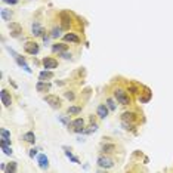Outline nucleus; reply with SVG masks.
Masks as SVG:
<instances>
[{"label": "nucleus", "instance_id": "nucleus-1", "mask_svg": "<svg viewBox=\"0 0 173 173\" xmlns=\"http://www.w3.org/2000/svg\"><path fill=\"white\" fill-rule=\"evenodd\" d=\"M114 98H116V101H117L118 104H121V105H129V104H130L129 95H127L126 90H123V89H116V90H114Z\"/></svg>", "mask_w": 173, "mask_h": 173}, {"label": "nucleus", "instance_id": "nucleus-2", "mask_svg": "<svg viewBox=\"0 0 173 173\" xmlns=\"http://www.w3.org/2000/svg\"><path fill=\"white\" fill-rule=\"evenodd\" d=\"M98 164L104 169H111L114 166V160L111 157H99L98 158Z\"/></svg>", "mask_w": 173, "mask_h": 173}, {"label": "nucleus", "instance_id": "nucleus-3", "mask_svg": "<svg viewBox=\"0 0 173 173\" xmlns=\"http://www.w3.org/2000/svg\"><path fill=\"white\" fill-rule=\"evenodd\" d=\"M25 52L30 53V55H36L39 52V46H37V43H33V41H27L25 43V46H24Z\"/></svg>", "mask_w": 173, "mask_h": 173}, {"label": "nucleus", "instance_id": "nucleus-4", "mask_svg": "<svg viewBox=\"0 0 173 173\" xmlns=\"http://www.w3.org/2000/svg\"><path fill=\"white\" fill-rule=\"evenodd\" d=\"M43 65H45L46 70H53L58 67V61L53 59V58H45L43 59Z\"/></svg>", "mask_w": 173, "mask_h": 173}, {"label": "nucleus", "instance_id": "nucleus-5", "mask_svg": "<svg viewBox=\"0 0 173 173\" xmlns=\"http://www.w3.org/2000/svg\"><path fill=\"white\" fill-rule=\"evenodd\" d=\"M0 98H2V102H3V105L5 106H9L11 104H12V96L9 95V92L8 90H2V93H0Z\"/></svg>", "mask_w": 173, "mask_h": 173}, {"label": "nucleus", "instance_id": "nucleus-6", "mask_svg": "<svg viewBox=\"0 0 173 173\" xmlns=\"http://www.w3.org/2000/svg\"><path fill=\"white\" fill-rule=\"evenodd\" d=\"M83 126H84V120L83 118H76L74 121H71V127L74 129L76 132H81Z\"/></svg>", "mask_w": 173, "mask_h": 173}, {"label": "nucleus", "instance_id": "nucleus-7", "mask_svg": "<svg viewBox=\"0 0 173 173\" xmlns=\"http://www.w3.org/2000/svg\"><path fill=\"white\" fill-rule=\"evenodd\" d=\"M45 99H46V102H49L50 106H53V108H59V106H61V101H59V98H56V96L49 95V96H46Z\"/></svg>", "mask_w": 173, "mask_h": 173}, {"label": "nucleus", "instance_id": "nucleus-8", "mask_svg": "<svg viewBox=\"0 0 173 173\" xmlns=\"http://www.w3.org/2000/svg\"><path fill=\"white\" fill-rule=\"evenodd\" d=\"M61 21H62V27L64 28H70V25H71V16L68 15V13H61Z\"/></svg>", "mask_w": 173, "mask_h": 173}, {"label": "nucleus", "instance_id": "nucleus-9", "mask_svg": "<svg viewBox=\"0 0 173 173\" xmlns=\"http://www.w3.org/2000/svg\"><path fill=\"white\" fill-rule=\"evenodd\" d=\"M121 120H123V123H135L136 121V114L135 113H124L123 116H121Z\"/></svg>", "mask_w": 173, "mask_h": 173}, {"label": "nucleus", "instance_id": "nucleus-10", "mask_svg": "<svg viewBox=\"0 0 173 173\" xmlns=\"http://www.w3.org/2000/svg\"><path fill=\"white\" fill-rule=\"evenodd\" d=\"M98 116H99V118H105V117L108 116V108H106V105L101 104V105L98 106Z\"/></svg>", "mask_w": 173, "mask_h": 173}, {"label": "nucleus", "instance_id": "nucleus-11", "mask_svg": "<svg viewBox=\"0 0 173 173\" xmlns=\"http://www.w3.org/2000/svg\"><path fill=\"white\" fill-rule=\"evenodd\" d=\"M36 88H37V90H39V92H48V90L50 89V86H49L48 83H43V81H39V83H37V86H36Z\"/></svg>", "mask_w": 173, "mask_h": 173}, {"label": "nucleus", "instance_id": "nucleus-12", "mask_svg": "<svg viewBox=\"0 0 173 173\" xmlns=\"http://www.w3.org/2000/svg\"><path fill=\"white\" fill-rule=\"evenodd\" d=\"M48 163H49V161H48V157H46V155H40V157H39V166H40L41 169H48V166H49Z\"/></svg>", "mask_w": 173, "mask_h": 173}, {"label": "nucleus", "instance_id": "nucleus-13", "mask_svg": "<svg viewBox=\"0 0 173 173\" xmlns=\"http://www.w3.org/2000/svg\"><path fill=\"white\" fill-rule=\"evenodd\" d=\"M64 39H65L67 41H73V43H78V41H80V39H78L76 34H73V33L65 34V36H64Z\"/></svg>", "mask_w": 173, "mask_h": 173}, {"label": "nucleus", "instance_id": "nucleus-14", "mask_svg": "<svg viewBox=\"0 0 173 173\" xmlns=\"http://www.w3.org/2000/svg\"><path fill=\"white\" fill-rule=\"evenodd\" d=\"M114 149H116V145H113V144H106V145L102 146V151H104V153H113Z\"/></svg>", "mask_w": 173, "mask_h": 173}, {"label": "nucleus", "instance_id": "nucleus-15", "mask_svg": "<svg viewBox=\"0 0 173 173\" xmlns=\"http://www.w3.org/2000/svg\"><path fill=\"white\" fill-rule=\"evenodd\" d=\"M41 33H43V28L39 24H34L33 25V34L34 36H41Z\"/></svg>", "mask_w": 173, "mask_h": 173}, {"label": "nucleus", "instance_id": "nucleus-16", "mask_svg": "<svg viewBox=\"0 0 173 173\" xmlns=\"http://www.w3.org/2000/svg\"><path fill=\"white\" fill-rule=\"evenodd\" d=\"M24 139H25L27 142H30V144H34V141H36V138H34V133H31V132L25 133V135H24Z\"/></svg>", "mask_w": 173, "mask_h": 173}, {"label": "nucleus", "instance_id": "nucleus-17", "mask_svg": "<svg viewBox=\"0 0 173 173\" xmlns=\"http://www.w3.org/2000/svg\"><path fill=\"white\" fill-rule=\"evenodd\" d=\"M53 74L50 71H41L40 73V80H45V78H52Z\"/></svg>", "mask_w": 173, "mask_h": 173}, {"label": "nucleus", "instance_id": "nucleus-18", "mask_svg": "<svg viewBox=\"0 0 173 173\" xmlns=\"http://www.w3.org/2000/svg\"><path fill=\"white\" fill-rule=\"evenodd\" d=\"M2 18L5 21H9L12 18V12H8V9H2Z\"/></svg>", "mask_w": 173, "mask_h": 173}, {"label": "nucleus", "instance_id": "nucleus-19", "mask_svg": "<svg viewBox=\"0 0 173 173\" xmlns=\"http://www.w3.org/2000/svg\"><path fill=\"white\" fill-rule=\"evenodd\" d=\"M80 111H81V108H80V106H70L68 110H67L68 114H78Z\"/></svg>", "mask_w": 173, "mask_h": 173}, {"label": "nucleus", "instance_id": "nucleus-20", "mask_svg": "<svg viewBox=\"0 0 173 173\" xmlns=\"http://www.w3.org/2000/svg\"><path fill=\"white\" fill-rule=\"evenodd\" d=\"M65 49H67L65 45H55L53 46V52H64Z\"/></svg>", "mask_w": 173, "mask_h": 173}, {"label": "nucleus", "instance_id": "nucleus-21", "mask_svg": "<svg viewBox=\"0 0 173 173\" xmlns=\"http://www.w3.org/2000/svg\"><path fill=\"white\" fill-rule=\"evenodd\" d=\"M0 133H2V139H5V141H9V132L6 130V129H2V130H0Z\"/></svg>", "mask_w": 173, "mask_h": 173}, {"label": "nucleus", "instance_id": "nucleus-22", "mask_svg": "<svg viewBox=\"0 0 173 173\" xmlns=\"http://www.w3.org/2000/svg\"><path fill=\"white\" fill-rule=\"evenodd\" d=\"M2 148H3V151L6 154H12V148L8 146V144H2Z\"/></svg>", "mask_w": 173, "mask_h": 173}, {"label": "nucleus", "instance_id": "nucleus-23", "mask_svg": "<svg viewBox=\"0 0 173 173\" xmlns=\"http://www.w3.org/2000/svg\"><path fill=\"white\" fill-rule=\"evenodd\" d=\"M59 36H61V28H53V30H52V37L56 39V37H59Z\"/></svg>", "mask_w": 173, "mask_h": 173}, {"label": "nucleus", "instance_id": "nucleus-24", "mask_svg": "<svg viewBox=\"0 0 173 173\" xmlns=\"http://www.w3.org/2000/svg\"><path fill=\"white\" fill-rule=\"evenodd\" d=\"M106 104H108V108H110L111 111H114V110H116V105H114L113 99H106Z\"/></svg>", "mask_w": 173, "mask_h": 173}, {"label": "nucleus", "instance_id": "nucleus-25", "mask_svg": "<svg viewBox=\"0 0 173 173\" xmlns=\"http://www.w3.org/2000/svg\"><path fill=\"white\" fill-rule=\"evenodd\" d=\"M15 170H16V164L15 163H12V164L8 166V172H15Z\"/></svg>", "mask_w": 173, "mask_h": 173}, {"label": "nucleus", "instance_id": "nucleus-26", "mask_svg": "<svg viewBox=\"0 0 173 173\" xmlns=\"http://www.w3.org/2000/svg\"><path fill=\"white\" fill-rule=\"evenodd\" d=\"M3 2H5V3H9V5H16L19 0H3Z\"/></svg>", "mask_w": 173, "mask_h": 173}, {"label": "nucleus", "instance_id": "nucleus-27", "mask_svg": "<svg viewBox=\"0 0 173 173\" xmlns=\"http://www.w3.org/2000/svg\"><path fill=\"white\" fill-rule=\"evenodd\" d=\"M65 96H67L68 99H74V93H70V92H67V93H65Z\"/></svg>", "mask_w": 173, "mask_h": 173}, {"label": "nucleus", "instance_id": "nucleus-28", "mask_svg": "<svg viewBox=\"0 0 173 173\" xmlns=\"http://www.w3.org/2000/svg\"><path fill=\"white\" fill-rule=\"evenodd\" d=\"M36 154H37V149H31V153H30V155H31V157H34Z\"/></svg>", "mask_w": 173, "mask_h": 173}]
</instances>
